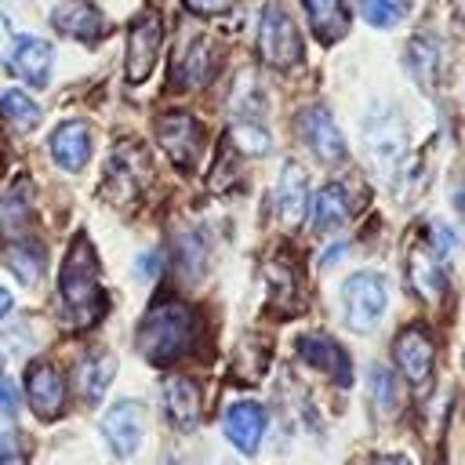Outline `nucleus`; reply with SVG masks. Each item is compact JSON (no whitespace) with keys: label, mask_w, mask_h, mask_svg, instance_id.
Returning a JSON list of instances; mask_svg holds the SVG:
<instances>
[{"label":"nucleus","mask_w":465,"mask_h":465,"mask_svg":"<svg viewBox=\"0 0 465 465\" xmlns=\"http://www.w3.org/2000/svg\"><path fill=\"white\" fill-rule=\"evenodd\" d=\"M432 240H436L440 254H450V251L458 247V236H454V229H447V225H432Z\"/></svg>","instance_id":"obj_33"},{"label":"nucleus","mask_w":465,"mask_h":465,"mask_svg":"<svg viewBox=\"0 0 465 465\" xmlns=\"http://www.w3.org/2000/svg\"><path fill=\"white\" fill-rule=\"evenodd\" d=\"M454 7H458V15H465V0H454Z\"/></svg>","instance_id":"obj_40"},{"label":"nucleus","mask_w":465,"mask_h":465,"mask_svg":"<svg viewBox=\"0 0 465 465\" xmlns=\"http://www.w3.org/2000/svg\"><path fill=\"white\" fill-rule=\"evenodd\" d=\"M349 218V200H345V189L341 185H323L316 193V203H312V225L320 232H331V229H341Z\"/></svg>","instance_id":"obj_27"},{"label":"nucleus","mask_w":465,"mask_h":465,"mask_svg":"<svg viewBox=\"0 0 465 465\" xmlns=\"http://www.w3.org/2000/svg\"><path fill=\"white\" fill-rule=\"evenodd\" d=\"M33 222V203H29V182H18L15 189L4 193L0 200V232L4 236H22Z\"/></svg>","instance_id":"obj_26"},{"label":"nucleus","mask_w":465,"mask_h":465,"mask_svg":"<svg viewBox=\"0 0 465 465\" xmlns=\"http://www.w3.org/2000/svg\"><path fill=\"white\" fill-rule=\"evenodd\" d=\"M58 294H62V316L69 327H91L102 309V287H98V258L87 236H76L65 265H62V280H58Z\"/></svg>","instance_id":"obj_1"},{"label":"nucleus","mask_w":465,"mask_h":465,"mask_svg":"<svg viewBox=\"0 0 465 465\" xmlns=\"http://www.w3.org/2000/svg\"><path fill=\"white\" fill-rule=\"evenodd\" d=\"M0 371H4V356H0Z\"/></svg>","instance_id":"obj_41"},{"label":"nucleus","mask_w":465,"mask_h":465,"mask_svg":"<svg viewBox=\"0 0 465 465\" xmlns=\"http://www.w3.org/2000/svg\"><path fill=\"white\" fill-rule=\"evenodd\" d=\"M196 312L182 302H160L145 312L138 327V349L149 363H171L182 352H189L196 338Z\"/></svg>","instance_id":"obj_2"},{"label":"nucleus","mask_w":465,"mask_h":465,"mask_svg":"<svg viewBox=\"0 0 465 465\" xmlns=\"http://www.w3.org/2000/svg\"><path fill=\"white\" fill-rule=\"evenodd\" d=\"M51 156L62 171H80L91 160V131L80 120H65L51 134Z\"/></svg>","instance_id":"obj_16"},{"label":"nucleus","mask_w":465,"mask_h":465,"mask_svg":"<svg viewBox=\"0 0 465 465\" xmlns=\"http://www.w3.org/2000/svg\"><path fill=\"white\" fill-rule=\"evenodd\" d=\"M385 280L378 272H356L345 280L341 287V309H345V323L352 331H371L381 312H385Z\"/></svg>","instance_id":"obj_5"},{"label":"nucleus","mask_w":465,"mask_h":465,"mask_svg":"<svg viewBox=\"0 0 465 465\" xmlns=\"http://www.w3.org/2000/svg\"><path fill=\"white\" fill-rule=\"evenodd\" d=\"M371 389H374V403L381 411H392L396 407V381H392V371L389 367H374L371 371Z\"/></svg>","instance_id":"obj_32"},{"label":"nucleus","mask_w":465,"mask_h":465,"mask_svg":"<svg viewBox=\"0 0 465 465\" xmlns=\"http://www.w3.org/2000/svg\"><path fill=\"white\" fill-rule=\"evenodd\" d=\"M25 392H29V407L44 421H51V418H58L65 411V385H62V374L51 363H33L29 367Z\"/></svg>","instance_id":"obj_11"},{"label":"nucleus","mask_w":465,"mask_h":465,"mask_svg":"<svg viewBox=\"0 0 465 465\" xmlns=\"http://www.w3.org/2000/svg\"><path fill=\"white\" fill-rule=\"evenodd\" d=\"M265 276H269L276 309L294 312V309L302 305V283H298V269H294V262H291V258H272L269 269H265Z\"/></svg>","instance_id":"obj_23"},{"label":"nucleus","mask_w":465,"mask_h":465,"mask_svg":"<svg viewBox=\"0 0 465 465\" xmlns=\"http://www.w3.org/2000/svg\"><path fill=\"white\" fill-rule=\"evenodd\" d=\"M371 465H411V461H407L403 454H378Z\"/></svg>","instance_id":"obj_38"},{"label":"nucleus","mask_w":465,"mask_h":465,"mask_svg":"<svg viewBox=\"0 0 465 465\" xmlns=\"http://www.w3.org/2000/svg\"><path fill=\"white\" fill-rule=\"evenodd\" d=\"M298 356H302L309 367H316V371L338 378V385H349V378H352L345 349H341L334 338H327V334H305V338H298Z\"/></svg>","instance_id":"obj_14"},{"label":"nucleus","mask_w":465,"mask_h":465,"mask_svg":"<svg viewBox=\"0 0 465 465\" xmlns=\"http://www.w3.org/2000/svg\"><path fill=\"white\" fill-rule=\"evenodd\" d=\"M145 174H149L145 156H142L134 145H120V149L113 153V160H109V174H105V182H102V193H105L116 207H124V203H131V200L138 196V185H142Z\"/></svg>","instance_id":"obj_8"},{"label":"nucleus","mask_w":465,"mask_h":465,"mask_svg":"<svg viewBox=\"0 0 465 465\" xmlns=\"http://www.w3.org/2000/svg\"><path fill=\"white\" fill-rule=\"evenodd\" d=\"M0 411H4L7 418H15V411H18V392H15V385H0Z\"/></svg>","instance_id":"obj_34"},{"label":"nucleus","mask_w":465,"mask_h":465,"mask_svg":"<svg viewBox=\"0 0 465 465\" xmlns=\"http://www.w3.org/2000/svg\"><path fill=\"white\" fill-rule=\"evenodd\" d=\"M0 171H4V156H0Z\"/></svg>","instance_id":"obj_42"},{"label":"nucleus","mask_w":465,"mask_h":465,"mask_svg":"<svg viewBox=\"0 0 465 465\" xmlns=\"http://www.w3.org/2000/svg\"><path fill=\"white\" fill-rule=\"evenodd\" d=\"M461 207H465V196H461Z\"/></svg>","instance_id":"obj_43"},{"label":"nucleus","mask_w":465,"mask_h":465,"mask_svg":"<svg viewBox=\"0 0 465 465\" xmlns=\"http://www.w3.org/2000/svg\"><path fill=\"white\" fill-rule=\"evenodd\" d=\"M392 352H396V367L403 371V378L414 389H425L429 378H432V356H436L429 334L421 327H407V331H400Z\"/></svg>","instance_id":"obj_9"},{"label":"nucleus","mask_w":465,"mask_h":465,"mask_svg":"<svg viewBox=\"0 0 465 465\" xmlns=\"http://www.w3.org/2000/svg\"><path fill=\"white\" fill-rule=\"evenodd\" d=\"M258 51L276 69H287L302 58V33H298V25H294V18L287 15L283 4L265 7L262 25H258Z\"/></svg>","instance_id":"obj_4"},{"label":"nucleus","mask_w":465,"mask_h":465,"mask_svg":"<svg viewBox=\"0 0 465 465\" xmlns=\"http://www.w3.org/2000/svg\"><path fill=\"white\" fill-rule=\"evenodd\" d=\"M7 309H11V291H4V287H0V316H4Z\"/></svg>","instance_id":"obj_39"},{"label":"nucleus","mask_w":465,"mask_h":465,"mask_svg":"<svg viewBox=\"0 0 465 465\" xmlns=\"http://www.w3.org/2000/svg\"><path fill=\"white\" fill-rule=\"evenodd\" d=\"M7 69L15 76H22L25 84L40 87L47 80V73H51V44H44L36 36H18L11 54H7Z\"/></svg>","instance_id":"obj_15"},{"label":"nucleus","mask_w":465,"mask_h":465,"mask_svg":"<svg viewBox=\"0 0 465 465\" xmlns=\"http://www.w3.org/2000/svg\"><path fill=\"white\" fill-rule=\"evenodd\" d=\"M11 47H15V36H11V25H7V18L0 15V58H7V54H11Z\"/></svg>","instance_id":"obj_36"},{"label":"nucleus","mask_w":465,"mask_h":465,"mask_svg":"<svg viewBox=\"0 0 465 465\" xmlns=\"http://www.w3.org/2000/svg\"><path fill=\"white\" fill-rule=\"evenodd\" d=\"M262 432H265V411L251 400H240L225 411V436L243 450V454H254L258 443H262Z\"/></svg>","instance_id":"obj_18"},{"label":"nucleus","mask_w":465,"mask_h":465,"mask_svg":"<svg viewBox=\"0 0 465 465\" xmlns=\"http://www.w3.org/2000/svg\"><path fill=\"white\" fill-rule=\"evenodd\" d=\"M113 371H116V363H113L109 352H91V356H84V360L76 363V389H80V396H84L87 403H94V400L105 392V385L113 381Z\"/></svg>","instance_id":"obj_24"},{"label":"nucleus","mask_w":465,"mask_h":465,"mask_svg":"<svg viewBox=\"0 0 465 465\" xmlns=\"http://www.w3.org/2000/svg\"><path fill=\"white\" fill-rule=\"evenodd\" d=\"M160 40H163L160 15L156 11H142L127 29V80L131 84H142L153 73L156 54H160Z\"/></svg>","instance_id":"obj_6"},{"label":"nucleus","mask_w":465,"mask_h":465,"mask_svg":"<svg viewBox=\"0 0 465 465\" xmlns=\"http://www.w3.org/2000/svg\"><path fill=\"white\" fill-rule=\"evenodd\" d=\"M51 25L65 36H76V40H98L105 36V15L91 4V0H65L54 7L51 15Z\"/></svg>","instance_id":"obj_13"},{"label":"nucleus","mask_w":465,"mask_h":465,"mask_svg":"<svg viewBox=\"0 0 465 465\" xmlns=\"http://www.w3.org/2000/svg\"><path fill=\"white\" fill-rule=\"evenodd\" d=\"M407 69L411 76L425 87V91H436L443 69H447V58H443V44L436 36H414L411 47H407Z\"/></svg>","instance_id":"obj_19"},{"label":"nucleus","mask_w":465,"mask_h":465,"mask_svg":"<svg viewBox=\"0 0 465 465\" xmlns=\"http://www.w3.org/2000/svg\"><path fill=\"white\" fill-rule=\"evenodd\" d=\"M4 262H7V269H11L22 283H36V280H40V269H44V251H40V243H33V240H15V243L4 251Z\"/></svg>","instance_id":"obj_28"},{"label":"nucleus","mask_w":465,"mask_h":465,"mask_svg":"<svg viewBox=\"0 0 465 465\" xmlns=\"http://www.w3.org/2000/svg\"><path fill=\"white\" fill-rule=\"evenodd\" d=\"M163 414L171 418V425L193 429L200 421V389H196V381H189L182 374L163 378Z\"/></svg>","instance_id":"obj_17"},{"label":"nucleus","mask_w":465,"mask_h":465,"mask_svg":"<svg viewBox=\"0 0 465 465\" xmlns=\"http://www.w3.org/2000/svg\"><path fill=\"white\" fill-rule=\"evenodd\" d=\"M411 7H414V0H360V15L378 29L396 25Z\"/></svg>","instance_id":"obj_30"},{"label":"nucleus","mask_w":465,"mask_h":465,"mask_svg":"<svg viewBox=\"0 0 465 465\" xmlns=\"http://www.w3.org/2000/svg\"><path fill=\"white\" fill-rule=\"evenodd\" d=\"M363 145H367V160L374 163L378 174H392L400 156H403V145H407V134H403V120L396 116V109L389 105H378L371 109V116L363 120Z\"/></svg>","instance_id":"obj_3"},{"label":"nucleus","mask_w":465,"mask_h":465,"mask_svg":"<svg viewBox=\"0 0 465 465\" xmlns=\"http://www.w3.org/2000/svg\"><path fill=\"white\" fill-rule=\"evenodd\" d=\"M0 116L7 120V127H11V131L25 134V131H33V127H36L40 109H36L22 91H7V94L0 98Z\"/></svg>","instance_id":"obj_29"},{"label":"nucleus","mask_w":465,"mask_h":465,"mask_svg":"<svg viewBox=\"0 0 465 465\" xmlns=\"http://www.w3.org/2000/svg\"><path fill=\"white\" fill-rule=\"evenodd\" d=\"M298 127H302V138L309 142V149H312L323 163L345 160V138H341V131L334 127V120H331V113H327L323 105H309V109H302Z\"/></svg>","instance_id":"obj_10"},{"label":"nucleus","mask_w":465,"mask_h":465,"mask_svg":"<svg viewBox=\"0 0 465 465\" xmlns=\"http://www.w3.org/2000/svg\"><path fill=\"white\" fill-rule=\"evenodd\" d=\"M232 142L240 145V153H251V156H262L269 149V131L254 120H232Z\"/></svg>","instance_id":"obj_31"},{"label":"nucleus","mask_w":465,"mask_h":465,"mask_svg":"<svg viewBox=\"0 0 465 465\" xmlns=\"http://www.w3.org/2000/svg\"><path fill=\"white\" fill-rule=\"evenodd\" d=\"M305 174L298 163H287L283 174H280V185H276V218L283 222V229H294L302 218H305Z\"/></svg>","instance_id":"obj_20"},{"label":"nucleus","mask_w":465,"mask_h":465,"mask_svg":"<svg viewBox=\"0 0 465 465\" xmlns=\"http://www.w3.org/2000/svg\"><path fill=\"white\" fill-rule=\"evenodd\" d=\"M193 11H200V15H214V11H222L225 7V0H185Z\"/></svg>","instance_id":"obj_37"},{"label":"nucleus","mask_w":465,"mask_h":465,"mask_svg":"<svg viewBox=\"0 0 465 465\" xmlns=\"http://www.w3.org/2000/svg\"><path fill=\"white\" fill-rule=\"evenodd\" d=\"M411 283H414V291L429 302V305H436L440 298H443V291H447V276H443V265L436 262V254L432 251H414L411 254Z\"/></svg>","instance_id":"obj_22"},{"label":"nucleus","mask_w":465,"mask_h":465,"mask_svg":"<svg viewBox=\"0 0 465 465\" xmlns=\"http://www.w3.org/2000/svg\"><path fill=\"white\" fill-rule=\"evenodd\" d=\"M214 51H211V40H193L178 58H174V87H196V84H203L207 76H211V65H214V58H211Z\"/></svg>","instance_id":"obj_21"},{"label":"nucleus","mask_w":465,"mask_h":465,"mask_svg":"<svg viewBox=\"0 0 465 465\" xmlns=\"http://www.w3.org/2000/svg\"><path fill=\"white\" fill-rule=\"evenodd\" d=\"M156 138L163 145V153L182 167V171H193L196 167V156L203 149V131L200 124L189 116V113H167L160 124H156Z\"/></svg>","instance_id":"obj_7"},{"label":"nucleus","mask_w":465,"mask_h":465,"mask_svg":"<svg viewBox=\"0 0 465 465\" xmlns=\"http://www.w3.org/2000/svg\"><path fill=\"white\" fill-rule=\"evenodd\" d=\"M102 432H105V440H109L116 458H131L138 450V443H142V407L127 403V400L109 407L105 418H102Z\"/></svg>","instance_id":"obj_12"},{"label":"nucleus","mask_w":465,"mask_h":465,"mask_svg":"<svg viewBox=\"0 0 465 465\" xmlns=\"http://www.w3.org/2000/svg\"><path fill=\"white\" fill-rule=\"evenodd\" d=\"M302 4L309 11V25L316 29V36L323 44H334L338 36H345L349 15H345V4L341 0H302Z\"/></svg>","instance_id":"obj_25"},{"label":"nucleus","mask_w":465,"mask_h":465,"mask_svg":"<svg viewBox=\"0 0 465 465\" xmlns=\"http://www.w3.org/2000/svg\"><path fill=\"white\" fill-rule=\"evenodd\" d=\"M0 465H25V458L15 454V443L11 440H0Z\"/></svg>","instance_id":"obj_35"}]
</instances>
